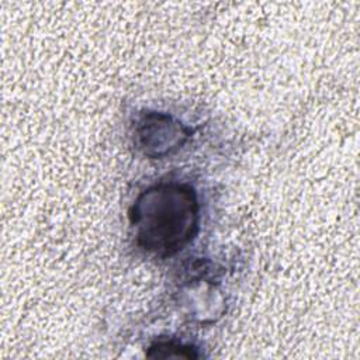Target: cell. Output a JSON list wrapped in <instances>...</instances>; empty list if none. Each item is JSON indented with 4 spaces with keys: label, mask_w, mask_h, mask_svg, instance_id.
I'll use <instances>...</instances> for the list:
<instances>
[{
    "label": "cell",
    "mask_w": 360,
    "mask_h": 360,
    "mask_svg": "<svg viewBox=\"0 0 360 360\" xmlns=\"http://www.w3.org/2000/svg\"><path fill=\"white\" fill-rule=\"evenodd\" d=\"M191 131L169 114L148 111L135 125V142L143 155L163 158L181 148Z\"/></svg>",
    "instance_id": "2"
},
{
    "label": "cell",
    "mask_w": 360,
    "mask_h": 360,
    "mask_svg": "<svg viewBox=\"0 0 360 360\" xmlns=\"http://www.w3.org/2000/svg\"><path fill=\"white\" fill-rule=\"evenodd\" d=\"M200 205L194 188L160 183L142 191L129 210L136 245L160 257L187 246L198 232Z\"/></svg>",
    "instance_id": "1"
},
{
    "label": "cell",
    "mask_w": 360,
    "mask_h": 360,
    "mask_svg": "<svg viewBox=\"0 0 360 360\" xmlns=\"http://www.w3.org/2000/svg\"><path fill=\"white\" fill-rule=\"evenodd\" d=\"M148 357H186V359H198L200 353L191 345H184L176 340H159L149 346Z\"/></svg>",
    "instance_id": "3"
}]
</instances>
